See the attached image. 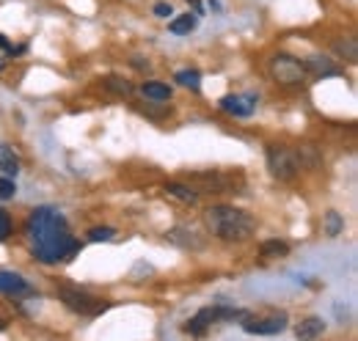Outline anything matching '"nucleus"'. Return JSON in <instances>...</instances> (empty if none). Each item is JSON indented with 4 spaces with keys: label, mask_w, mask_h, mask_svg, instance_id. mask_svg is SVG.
<instances>
[{
    "label": "nucleus",
    "mask_w": 358,
    "mask_h": 341,
    "mask_svg": "<svg viewBox=\"0 0 358 341\" xmlns=\"http://www.w3.org/2000/svg\"><path fill=\"white\" fill-rule=\"evenodd\" d=\"M28 237L34 242V256L45 264H58L64 259H72L80 248V242L69 234L66 217L52 207H39L31 212Z\"/></svg>",
    "instance_id": "nucleus-1"
},
{
    "label": "nucleus",
    "mask_w": 358,
    "mask_h": 341,
    "mask_svg": "<svg viewBox=\"0 0 358 341\" xmlns=\"http://www.w3.org/2000/svg\"><path fill=\"white\" fill-rule=\"evenodd\" d=\"M204 223H207L210 234L224 242H245L257 231V220L251 215L237 210V207H226V204L210 207L204 212Z\"/></svg>",
    "instance_id": "nucleus-2"
},
{
    "label": "nucleus",
    "mask_w": 358,
    "mask_h": 341,
    "mask_svg": "<svg viewBox=\"0 0 358 341\" xmlns=\"http://www.w3.org/2000/svg\"><path fill=\"white\" fill-rule=\"evenodd\" d=\"M270 78L278 85H284V88H298V85H303L309 80V72H306L301 58L287 55V52H275L270 58Z\"/></svg>",
    "instance_id": "nucleus-3"
},
{
    "label": "nucleus",
    "mask_w": 358,
    "mask_h": 341,
    "mask_svg": "<svg viewBox=\"0 0 358 341\" xmlns=\"http://www.w3.org/2000/svg\"><path fill=\"white\" fill-rule=\"evenodd\" d=\"M268 168L278 182H292V179L301 173L303 163H301L298 149H289V146H281V143H270Z\"/></svg>",
    "instance_id": "nucleus-4"
},
{
    "label": "nucleus",
    "mask_w": 358,
    "mask_h": 341,
    "mask_svg": "<svg viewBox=\"0 0 358 341\" xmlns=\"http://www.w3.org/2000/svg\"><path fill=\"white\" fill-rule=\"evenodd\" d=\"M58 298L64 300L66 308H72L75 314H83V317H99V314H105V311L110 308L108 300L94 298L89 292H80V289H66V286H61V289H58Z\"/></svg>",
    "instance_id": "nucleus-5"
},
{
    "label": "nucleus",
    "mask_w": 358,
    "mask_h": 341,
    "mask_svg": "<svg viewBox=\"0 0 358 341\" xmlns=\"http://www.w3.org/2000/svg\"><path fill=\"white\" fill-rule=\"evenodd\" d=\"M243 328L248 333H259V336H270V333H278L287 328V314L284 311H273L268 317H245Z\"/></svg>",
    "instance_id": "nucleus-6"
},
{
    "label": "nucleus",
    "mask_w": 358,
    "mask_h": 341,
    "mask_svg": "<svg viewBox=\"0 0 358 341\" xmlns=\"http://www.w3.org/2000/svg\"><path fill=\"white\" fill-rule=\"evenodd\" d=\"M221 110L237 116V119H248L257 110V96H248V94H226L224 99H221Z\"/></svg>",
    "instance_id": "nucleus-7"
},
{
    "label": "nucleus",
    "mask_w": 358,
    "mask_h": 341,
    "mask_svg": "<svg viewBox=\"0 0 358 341\" xmlns=\"http://www.w3.org/2000/svg\"><path fill=\"white\" fill-rule=\"evenodd\" d=\"M303 66H306L309 78H317V80L342 75V66L334 58H325V55H309V58H303Z\"/></svg>",
    "instance_id": "nucleus-8"
},
{
    "label": "nucleus",
    "mask_w": 358,
    "mask_h": 341,
    "mask_svg": "<svg viewBox=\"0 0 358 341\" xmlns=\"http://www.w3.org/2000/svg\"><path fill=\"white\" fill-rule=\"evenodd\" d=\"M213 322H218V314H215V305H210V308H201L187 325H185V331L187 333H193V336H201V333H207V328L213 325Z\"/></svg>",
    "instance_id": "nucleus-9"
},
{
    "label": "nucleus",
    "mask_w": 358,
    "mask_h": 341,
    "mask_svg": "<svg viewBox=\"0 0 358 341\" xmlns=\"http://www.w3.org/2000/svg\"><path fill=\"white\" fill-rule=\"evenodd\" d=\"M28 284L20 273H11V270H0V295H20L25 292Z\"/></svg>",
    "instance_id": "nucleus-10"
},
{
    "label": "nucleus",
    "mask_w": 358,
    "mask_h": 341,
    "mask_svg": "<svg viewBox=\"0 0 358 341\" xmlns=\"http://www.w3.org/2000/svg\"><path fill=\"white\" fill-rule=\"evenodd\" d=\"M166 193L174 196L182 204H196V201H199V193H196V190H190L187 184H177V182H169V184H166Z\"/></svg>",
    "instance_id": "nucleus-11"
},
{
    "label": "nucleus",
    "mask_w": 358,
    "mask_h": 341,
    "mask_svg": "<svg viewBox=\"0 0 358 341\" xmlns=\"http://www.w3.org/2000/svg\"><path fill=\"white\" fill-rule=\"evenodd\" d=\"M141 91H143V96H146V99H155V102H169V99H171V85L157 83V80L146 83Z\"/></svg>",
    "instance_id": "nucleus-12"
},
{
    "label": "nucleus",
    "mask_w": 358,
    "mask_h": 341,
    "mask_svg": "<svg viewBox=\"0 0 358 341\" xmlns=\"http://www.w3.org/2000/svg\"><path fill=\"white\" fill-rule=\"evenodd\" d=\"M0 170L8 173V176H17V170H20V160H17L14 149L6 146V143H0Z\"/></svg>",
    "instance_id": "nucleus-13"
},
{
    "label": "nucleus",
    "mask_w": 358,
    "mask_h": 341,
    "mask_svg": "<svg viewBox=\"0 0 358 341\" xmlns=\"http://www.w3.org/2000/svg\"><path fill=\"white\" fill-rule=\"evenodd\" d=\"M196 25H199L196 14H182V17H177V20L169 22V31H171L174 36H185V34H190Z\"/></svg>",
    "instance_id": "nucleus-14"
},
{
    "label": "nucleus",
    "mask_w": 358,
    "mask_h": 341,
    "mask_svg": "<svg viewBox=\"0 0 358 341\" xmlns=\"http://www.w3.org/2000/svg\"><path fill=\"white\" fill-rule=\"evenodd\" d=\"M325 331V322L320 319V317H309V319H303L301 325H298V336L301 339H314V336H320Z\"/></svg>",
    "instance_id": "nucleus-15"
},
{
    "label": "nucleus",
    "mask_w": 358,
    "mask_h": 341,
    "mask_svg": "<svg viewBox=\"0 0 358 341\" xmlns=\"http://www.w3.org/2000/svg\"><path fill=\"white\" fill-rule=\"evenodd\" d=\"M169 240L171 242H177L182 248H201L204 242L201 240H196L193 237V231H185V228H174V231H169Z\"/></svg>",
    "instance_id": "nucleus-16"
},
{
    "label": "nucleus",
    "mask_w": 358,
    "mask_h": 341,
    "mask_svg": "<svg viewBox=\"0 0 358 341\" xmlns=\"http://www.w3.org/2000/svg\"><path fill=\"white\" fill-rule=\"evenodd\" d=\"M259 254L268 256V259H281V256L289 254V245H287V242H281V240H268V242H262Z\"/></svg>",
    "instance_id": "nucleus-17"
},
{
    "label": "nucleus",
    "mask_w": 358,
    "mask_h": 341,
    "mask_svg": "<svg viewBox=\"0 0 358 341\" xmlns=\"http://www.w3.org/2000/svg\"><path fill=\"white\" fill-rule=\"evenodd\" d=\"M174 80L179 85H185V88H190V91H199L201 88V75L196 69H182V72L174 75Z\"/></svg>",
    "instance_id": "nucleus-18"
},
{
    "label": "nucleus",
    "mask_w": 358,
    "mask_h": 341,
    "mask_svg": "<svg viewBox=\"0 0 358 341\" xmlns=\"http://www.w3.org/2000/svg\"><path fill=\"white\" fill-rule=\"evenodd\" d=\"M334 50L345 58V61H356L358 58V50H356V39L353 36H348V39H339V42L334 44Z\"/></svg>",
    "instance_id": "nucleus-19"
},
{
    "label": "nucleus",
    "mask_w": 358,
    "mask_h": 341,
    "mask_svg": "<svg viewBox=\"0 0 358 341\" xmlns=\"http://www.w3.org/2000/svg\"><path fill=\"white\" fill-rule=\"evenodd\" d=\"M105 88L119 94V96H130L133 94V83L130 80H122V78H105Z\"/></svg>",
    "instance_id": "nucleus-20"
},
{
    "label": "nucleus",
    "mask_w": 358,
    "mask_h": 341,
    "mask_svg": "<svg viewBox=\"0 0 358 341\" xmlns=\"http://www.w3.org/2000/svg\"><path fill=\"white\" fill-rule=\"evenodd\" d=\"M113 234H116V228H110V226H94L89 231V240L91 242H108V240H113Z\"/></svg>",
    "instance_id": "nucleus-21"
},
{
    "label": "nucleus",
    "mask_w": 358,
    "mask_h": 341,
    "mask_svg": "<svg viewBox=\"0 0 358 341\" xmlns=\"http://www.w3.org/2000/svg\"><path fill=\"white\" fill-rule=\"evenodd\" d=\"M342 226H345V223H342V215L339 212L325 215V234H328V237H336V234L342 231Z\"/></svg>",
    "instance_id": "nucleus-22"
},
{
    "label": "nucleus",
    "mask_w": 358,
    "mask_h": 341,
    "mask_svg": "<svg viewBox=\"0 0 358 341\" xmlns=\"http://www.w3.org/2000/svg\"><path fill=\"white\" fill-rule=\"evenodd\" d=\"M14 193H17L14 182H11V179H0V201H8V198H14Z\"/></svg>",
    "instance_id": "nucleus-23"
},
{
    "label": "nucleus",
    "mask_w": 358,
    "mask_h": 341,
    "mask_svg": "<svg viewBox=\"0 0 358 341\" xmlns=\"http://www.w3.org/2000/svg\"><path fill=\"white\" fill-rule=\"evenodd\" d=\"M8 234H11V217L6 210H0V242L8 240Z\"/></svg>",
    "instance_id": "nucleus-24"
},
{
    "label": "nucleus",
    "mask_w": 358,
    "mask_h": 341,
    "mask_svg": "<svg viewBox=\"0 0 358 341\" xmlns=\"http://www.w3.org/2000/svg\"><path fill=\"white\" fill-rule=\"evenodd\" d=\"M155 14H157V17H169V14H174V8H171L169 3H157V6H155Z\"/></svg>",
    "instance_id": "nucleus-25"
},
{
    "label": "nucleus",
    "mask_w": 358,
    "mask_h": 341,
    "mask_svg": "<svg viewBox=\"0 0 358 341\" xmlns=\"http://www.w3.org/2000/svg\"><path fill=\"white\" fill-rule=\"evenodd\" d=\"M0 47H3V50H8V52H20V50H14L11 44H8L6 39H3V34H0Z\"/></svg>",
    "instance_id": "nucleus-26"
},
{
    "label": "nucleus",
    "mask_w": 358,
    "mask_h": 341,
    "mask_svg": "<svg viewBox=\"0 0 358 341\" xmlns=\"http://www.w3.org/2000/svg\"><path fill=\"white\" fill-rule=\"evenodd\" d=\"M0 69H3V64H0Z\"/></svg>",
    "instance_id": "nucleus-27"
}]
</instances>
